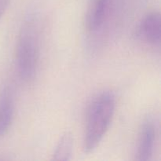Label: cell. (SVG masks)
Segmentation results:
<instances>
[{"mask_svg": "<svg viewBox=\"0 0 161 161\" xmlns=\"http://www.w3.org/2000/svg\"><path fill=\"white\" fill-rule=\"evenodd\" d=\"M116 108V97L109 91L97 94L87 110L83 137V150L91 153L97 149L109 128Z\"/></svg>", "mask_w": 161, "mask_h": 161, "instance_id": "obj_1", "label": "cell"}, {"mask_svg": "<svg viewBox=\"0 0 161 161\" xmlns=\"http://www.w3.org/2000/svg\"><path fill=\"white\" fill-rule=\"evenodd\" d=\"M39 56V34L32 20L25 22L20 29L16 47V67L22 80L34 78Z\"/></svg>", "mask_w": 161, "mask_h": 161, "instance_id": "obj_2", "label": "cell"}, {"mask_svg": "<svg viewBox=\"0 0 161 161\" xmlns=\"http://www.w3.org/2000/svg\"><path fill=\"white\" fill-rule=\"evenodd\" d=\"M112 0H89L86 15L85 28L90 32H96L103 27L111 9Z\"/></svg>", "mask_w": 161, "mask_h": 161, "instance_id": "obj_3", "label": "cell"}, {"mask_svg": "<svg viewBox=\"0 0 161 161\" xmlns=\"http://www.w3.org/2000/svg\"><path fill=\"white\" fill-rule=\"evenodd\" d=\"M156 126L151 119H148L143 123L140 130L137 146L136 160L148 161L152 160L156 142Z\"/></svg>", "mask_w": 161, "mask_h": 161, "instance_id": "obj_4", "label": "cell"}, {"mask_svg": "<svg viewBox=\"0 0 161 161\" xmlns=\"http://www.w3.org/2000/svg\"><path fill=\"white\" fill-rule=\"evenodd\" d=\"M139 36L151 45L157 46L160 42L161 18L160 13L153 12L146 14L140 23Z\"/></svg>", "mask_w": 161, "mask_h": 161, "instance_id": "obj_5", "label": "cell"}, {"mask_svg": "<svg viewBox=\"0 0 161 161\" xmlns=\"http://www.w3.org/2000/svg\"><path fill=\"white\" fill-rule=\"evenodd\" d=\"M14 103L13 94L8 87H3L0 92V138L4 136L12 124Z\"/></svg>", "mask_w": 161, "mask_h": 161, "instance_id": "obj_6", "label": "cell"}, {"mask_svg": "<svg viewBox=\"0 0 161 161\" xmlns=\"http://www.w3.org/2000/svg\"><path fill=\"white\" fill-rule=\"evenodd\" d=\"M73 150V137L69 132H65L60 138L55 150L53 153L52 160L68 161L72 158Z\"/></svg>", "mask_w": 161, "mask_h": 161, "instance_id": "obj_7", "label": "cell"}, {"mask_svg": "<svg viewBox=\"0 0 161 161\" xmlns=\"http://www.w3.org/2000/svg\"><path fill=\"white\" fill-rule=\"evenodd\" d=\"M9 1L10 0H0V18L3 15V14L6 12L8 6H9Z\"/></svg>", "mask_w": 161, "mask_h": 161, "instance_id": "obj_8", "label": "cell"}]
</instances>
